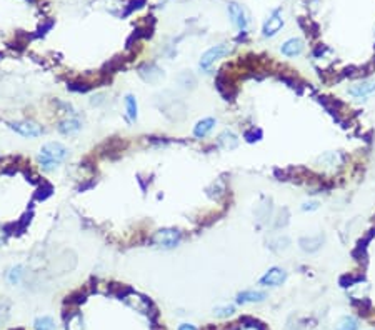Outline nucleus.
<instances>
[{
  "label": "nucleus",
  "instance_id": "nucleus-1",
  "mask_svg": "<svg viewBox=\"0 0 375 330\" xmlns=\"http://www.w3.org/2000/svg\"><path fill=\"white\" fill-rule=\"evenodd\" d=\"M67 157H69V149L60 142H49L40 149L39 154V164L44 170L50 172L59 167Z\"/></svg>",
  "mask_w": 375,
  "mask_h": 330
},
{
  "label": "nucleus",
  "instance_id": "nucleus-2",
  "mask_svg": "<svg viewBox=\"0 0 375 330\" xmlns=\"http://www.w3.org/2000/svg\"><path fill=\"white\" fill-rule=\"evenodd\" d=\"M180 240H182V234L177 229H162L154 235L152 242L155 247L169 250L177 247L180 244Z\"/></svg>",
  "mask_w": 375,
  "mask_h": 330
},
{
  "label": "nucleus",
  "instance_id": "nucleus-3",
  "mask_svg": "<svg viewBox=\"0 0 375 330\" xmlns=\"http://www.w3.org/2000/svg\"><path fill=\"white\" fill-rule=\"evenodd\" d=\"M230 50H232V47H228V45H225V44H220V45H215V47H212V49H208L204 55H202V59H200V67L202 69H210V65L213 64L215 60H218V59H222V57H225V55H228L230 54Z\"/></svg>",
  "mask_w": 375,
  "mask_h": 330
},
{
  "label": "nucleus",
  "instance_id": "nucleus-4",
  "mask_svg": "<svg viewBox=\"0 0 375 330\" xmlns=\"http://www.w3.org/2000/svg\"><path fill=\"white\" fill-rule=\"evenodd\" d=\"M10 129L14 130V132H17L19 135H22V137H27V139H34V137H39L42 134V129L39 127L37 124L34 122H12L9 125Z\"/></svg>",
  "mask_w": 375,
  "mask_h": 330
},
{
  "label": "nucleus",
  "instance_id": "nucleus-5",
  "mask_svg": "<svg viewBox=\"0 0 375 330\" xmlns=\"http://www.w3.org/2000/svg\"><path fill=\"white\" fill-rule=\"evenodd\" d=\"M285 277H287V274H285L284 269L274 267V269H270L267 274L260 279V284L265 285V287H279L285 282Z\"/></svg>",
  "mask_w": 375,
  "mask_h": 330
},
{
  "label": "nucleus",
  "instance_id": "nucleus-6",
  "mask_svg": "<svg viewBox=\"0 0 375 330\" xmlns=\"http://www.w3.org/2000/svg\"><path fill=\"white\" fill-rule=\"evenodd\" d=\"M123 300L127 302L132 308H135V310H139V312H142V313H149L150 300H147L145 297L137 295V293H127V295L123 297Z\"/></svg>",
  "mask_w": 375,
  "mask_h": 330
},
{
  "label": "nucleus",
  "instance_id": "nucleus-7",
  "mask_svg": "<svg viewBox=\"0 0 375 330\" xmlns=\"http://www.w3.org/2000/svg\"><path fill=\"white\" fill-rule=\"evenodd\" d=\"M228 12H230V17H232V22L237 25L240 30H245L247 29V15L243 12V9L240 5L237 4H230L228 5Z\"/></svg>",
  "mask_w": 375,
  "mask_h": 330
},
{
  "label": "nucleus",
  "instance_id": "nucleus-8",
  "mask_svg": "<svg viewBox=\"0 0 375 330\" xmlns=\"http://www.w3.org/2000/svg\"><path fill=\"white\" fill-rule=\"evenodd\" d=\"M284 25V19L282 15H280V12L277 10V12H274V15L267 20V24L264 25V35L265 37H272L279 32L280 29H282Z\"/></svg>",
  "mask_w": 375,
  "mask_h": 330
},
{
  "label": "nucleus",
  "instance_id": "nucleus-9",
  "mask_svg": "<svg viewBox=\"0 0 375 330\" xmlns=\"http://www.w3.org/2000/svg\"><path fill=\"white\" fill-rule=\"evenodd\" d=\"M348 92L352 93L353 97H365L370 95V93L375 92V80H363L357 85H353L348 88Z\"/></svg>",
  "mask_w": 375,
  "mask_h": 330
},
{
  "label": "nucleus",
  "instance_id": "nucleus-10",
  "mask_svg": "<svg viewBox=\"0 0 375 330\" xmlns=\"http://www.w3.org/2000/svg\"><path fill=\"white\" fill-rule=\"evenodd\" d=\"M267 298V293L259 292V290H245L237 295V303H255V302H264Z\"/></svg>",
  "mask_w": 375,
  "mask_h": 330
},
{
  "label": "nucleus",
  "instance_id": "nucleus-11",
  "mask_svg": "<svg viewBox=\"0 0 375 330\" xmlns=\"http://www.w3.org/2000/svg\"><path fill=\"white\" fill-rule=\"evenodd\" d=\"M218 145H220L223 150H233L238 145V139L235 134L230 132V130H223V132L218 135Z\"/></svg>",
  "mask_w": 375,
  "mask_h": 330
},
{
  "label": "nucleus",
  "instance_id": "nucleus-12",
  "mask_svg": "<svg viewBox=\"0 0 375 330\" xmlns=\"http://www.w3.org/2000/svg\"><path fill=\"white\" fill-rule=\"evenodd\" d=\"M280 50H282L284 55L295 57V55H300L302 54V50H304V44H302L300 39H290V40L285 42Z\"/></svg>",
  "mask_w": 375,
  "mask_h": 330
},
{
  "label": "nucleus",
  "instance_id": "nucleus-13",
  "mask_svg": "<svg viewBox=\"0 0 375 330\" xmlns=\"http://www.w3.org/2000/svg\"><path fill=\"white\" fill-rule=\"evenodd\" d=\"M213 125H215V119H202L200 122H197V125L194 127V135L197 139H202L205 137V135L210 132L213 129Z\"/></svg>",
  "mask_w": 375,
  "mask_h": 330
},
{
  "label": "nucleus",
  "instance_id": "nucleus-14",
  "mask_svg": "<svg viewBox=\"0 0 375 330\" xmlns=\"http://www.w3.org/2000/svg\"><path fill=\"white\" fill-rule=\"evenodd\" d=\"M80 127H82V122L79 119H67V120H62V122L59 124V132L70 135V134L79 132Z\"/></svg>",
  "mask_w": 375,
  "mask_h": 330
},
{
  "label": "nucleus",
  "instance_id": "nucleus-15",
  "mask_svg": "<svg viewBox=\"0 0 375 330\" xmlns=\"http://www.w3.org/2000/svg\"><path fill=\"white\" fill-rule=\"evenodd\" d=\"M322 242H324V237L322 235H317V237H305L300 240V245L305 252H315V250L320 249Z\"/></svg>",
  "mask_w": 375,
  "mask_h": 330
},
{
  "label": "nucleus",
  "instance_id": "nucleus-16",
  "mask_svg": "<svg viewBox=\"0 0 375 330\" xmlns=\"http://www.w3.org/2000/svg\"><path fill=\"white\" fill-rule=\"evenodd\" d=\"M352 305L357 310L358 315H363V317H367L368 313H370V310H372V305H370V302H368L367 298H355V297H353L352 298Z\"/></svg>",
  "mask_w": 375,
  "mask_h": 330
},
{
  "label": "nucleus",
  "instance_id": "nucleus-17",
  "mask_svg": "<svg viewBox=\"0 0 375 330\" xmlns=\"http://www.w3.org/2000/svg\"><path fill=\"white\" fill-rule=\"evenodd\" d=\"M35 330H55V322L52 317H39L37 320H35Z\"/></svg>",
  "mask_w": 375,
  "mask_h": 330
},
{
  "label": "nucleus",
  "instance_id": "nucleus-18",
  "mask_svg": "<svg viewBox=\"0 0 375 330\" xmlns=\"http://www.w3.org/2000/svg\"><path fill=\"white\" fill-rule=\"evenodd\" d=\"M125 105H127L129 119H130V120H135V119H137L139 108H137V100H135V97H134V95H127V97H125Z\"/></svg>",
  "mask_w": 375,
  "mask_h": 330
},
{
  "label": "nucleus",
  "instance_id": "nucleus-19",
  "mask_svg": "<svg viewBox=\"0 0 375 330\" xmlns=\"http://www.w3.org/2000/svg\"><path fill=\"white\" fill-rule=\"evenodd\" d=\"M24 269L20 265H17V267H12V269L9 270V274H7V279H9V282L10 284H19L20 282V279H22V275H24V272H22Z\"/></svg>",
  "mask_w": 375,
  "mask_h": 330
},
{
  "label": "nucleus",
  "instance_id": "nucleus-20",
  "mask_svg": "<svg viewBox=\"0 0 375 330\" xmlns=\"http://www.w3.org/2000/svg\"><path fill=\"white\" fill-rule=\"evenodd\" d=\"M357 320L353 317H343L340 322H338L337 330H357Z\"/></svg>",
  "mask_w": 375,
  "mask_h": 330
},
{
  "label": "nucleus",
  "instance_id": "nucleus-21",
  "mask_svg": "<svg viewBox=\"0 0 375 330\" xmlns=\"http://www.w3.org/2000/svg\"><path fill=\"white\" fill-rule=\"evenodd\" d=\"M233 312H235V307H233V305H218V307L213 308V313H215L217 317H220V318L232 315Z\"/></svg>",
  "mask_w": 375,
  "mask_h": 330
},
{
  "label": "nucleus",
  "instance_id": "nucleus-22",
  "mask_svg": "<svg viewBox=\"0 0 375 330\" xmlns=\"http://www.w3.org/2000/svg\"><path fill=\"white\" fill-rule=\"evenodd\" d=\"M358 280H362L360 277H348V275H345V277H342V279H340V285L342 287H352L353 284H357Z\"/></svg>",
  "mask_w": 375,
  "mask_h": 330
},
{
  "label": "nucleus",
  "instance_id": "nucleus-23",
  "mask_svg": "<svg viewBox=\"0 0 375 330\" xmlns=\"http://www.w3.org/2000/svg\"><path fill=\"white\" fill-rule=\"evenodd\" d=\"M317 207H319V203H317V202H309V203H304V210H315Z\"/></svg>",
  "mask_w": 375,
  "mask_h": 330
},
{
  "label": "nucleus",
  "instance_id": "nucleus-24",
  "mask_svg": "<svg viewBox=\"0 0 375 330\" xmlns=\"http://www.w3.org/2000/svg\"><path fill=\"white\" fill-rule=\"evenodd\" d=\"M179 330H197L194 325H190V323H182V325L179 327Z\"/></svg>",
  "mask_w": 375,
  "mask_h": 330
}]
</instances>
